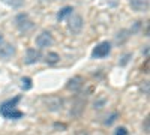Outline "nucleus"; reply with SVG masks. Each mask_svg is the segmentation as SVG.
<instances>
[{"label":"nucleus","mask_w":150,"mask_h":135,"mask_svg":"<svg viewBox=\"0 0 150 135\" xmlns=\"http://www.w3.org/2000/svg\"><path fill=\"white\" fill-rule=\"evenodd\" d=\"M21 96H15L14 99H9L6 102H3L0 105V114H2L5 119H11V120H15V119H21L24 116L23 111L17 108V104L20 102Z\"/></svg>","instance_id":"obj_1"},{"label":"nucleus","mask_w":150,"mask_h":135,"mask_svg":"<svg viewBox=\"0 0 150 135\" xmlns=\"http://www.w3.org/2000/svg\"><path fill=\"white\" fill-rule=\"evenodd\" d=\"M44 104H45V108L51 113L60 111V110L63 108V99L57 95H51V96L44 98Z\"/></svg>","instance_id":"obj_2"},{"label":"nucleus","mask_w":150,"mask_h":135,"mask_svg":"<svg viewBox=\"0 0 150 135\" xmlns=\"http://www.w3.org/2000/svg\"><path fill=\"white\" fill-rule=\"evenodd\" d=\"M110 53H111V44H110L108 41H104V42H101L99 45H96V47L93 48L92 56H93L95 59H104V57H107Z\"/></svg>","instance_id":"obj_3"},{"label":"nucleus","mask_w":150,"mask_h":135,"mask_svg":"<svg viewBox=\"0 0 150 135\" xmlns=\"http://www.w3.org/2000/svg\"><path fill=\"white\" fill-rule=\"evenodd\" d=\"M15 21H17V26H18V29H20L21 32H29V30L33 29V26H35V24L29 20V17H27L26 14H20Z\"/></svg>","instance_id":"obj_4"},{"label":"nucleus","mask_w":150,"mask_h":135,"mask_svg":"<svg viewBox=\"0 0 150 135\" xmlns=\"http://www.w3.org/2000/svg\"><path fill=\"white\" fill-rule=\"evenodd\" d=\"M83 24H84V20L81 15H72V18L69 20V30L74 35H78L83 29Z\"/></svg>","instance_id":"obj_5"},{"label":"nucleus","mask_w":150,"mask_h":135,"mask_svg":"<svg viewBox=\"0 0 150 135\" xmlns=\"http://www.w3.org/2000/svg\"><path fill=\"white\" fill-rule=\"evenodd\" d=\"M53 44V36L50 32H42L41 35H38L36 38V45L39 48H47Z\"/></svg>","instance_id":"obj_6"},{"label":"nucleus","mask_w":150,"mask_h":135,"mask_svg":"<svg viewBox=\"0 0 150 135\" xmlns=\"http://www.w3.org/2000/svg\"><path fill=\"white\" fill-rule=\"evenodd\" d=\"M14 54H15V47L12 45V44H3V45H0V59L9 60Z\"/></svg>","instance_id":"obj_7"},{"label":"nucleus","mask_w":150,"mask_h":135,"mask_svg":"<svg viewBox=\"0 0 150 135\" xmlns=\"http://www.w3.org/2000/svg\"><path fill=\"white\" fill-rule=\"evenodd\" d=\"M39 59H41V53H39V50H36V48H29V50L26 51V57H24V62H26L27 65H33V63H36Z\"/></svg>","instance_id":"obj_8"},{"label":"nucleus","mask_w":150,"mask_h":135,"mask_svg":"<svg viewBox=\"0 0 150 135\" xmlns=\"http://www.w3.org/2000/svg\"><path fill=\"white\" fill-rule=\"evenodd\" d=\"M81 87H83V78H81L80 75L72 77V78L68 81V84H66V89H68V90H72V92H78Z\"/></svg>","instance_id":"obj_9"},{"label":"nucleus","mask_w":150,"mask_h":135,"mask_svg":"<svg viewBox=\"0 0 150 135\" xmlns=\"http://www.w3.org/2000/svg\"><path fill=\"white\" fill-rule=\"evenodd\" d=\"M131 8L137 12H146L149 9V0H131Z\"/></svg>","instance_id":"obj_10"},{"label":"nucleus","mask_w":150,"mask_h":135,"mask_svg":"<svg viewBox=\"0 0 150 135\" xmlns=\"http://www.w3.org/2000/svg\"><path fill=\"white\" fill-rule=\"evenodd\" d=\"M84 105H86V101H77L74 104V107H72V110H71V114L72 116H80L81 114V111L84 110Z\"/></svg>","instance_id":"obj_11"},{"label":"nucleus","mask_w":150,"mask_h":135,"mask_svg":"<svg viewBox=\"0 0 150 135\" xmlns=\"http://www.w3.org/2000/svg\"><path fill=\"white\" fill-rule=\"evenodd\" d=\"M72 6H65L63 9H60L59 11V14H57V20L59 21H62V20H65L68 15H72Z\"/></svg>","instance_id":"obj_12"},{"label":"nucleus","mask_w":150,"mask_h":135,"mask_svg":"<svg viewBox=\"0 0 150 135\" xmlns=\"http://www.w3.org/2000/svg\"><path fill=\"white\" fill-rule=\"evenodd\" d=\"M128 38H129V30H120L116 36V41H117V44H123Z\"/></svg>","instance_id":"obj_13"},{"label":"nucleus","mask_w":150,"mask_h":135,"mask_svg":"<svg viewBox=\"0 0 150 135\" xmlns=\"http://www.w3.org/2000/svg\"><path fill=\"white\" fill-rule=\"evenodd\" d=\"M45 60H47V63H50V65H56L59 60H60V56L57 53H48L47 57H45Z\"/></svg>","instance_id":"obj_14"},{"label":"nucleus","mask_w":150,"mask_h":135,"mask_svg":"<svg viewBox=\"0 0 150 135\" xmlns=\"http://www.w3.org/2000/svg\"><path fill=\"white\" fill-rule=\"evenodd\" d=\"M21 87L24 90H30L32 89V80L29 77H23L21 78Z\"/></svg>","instance_id":"obj_15"},{"label":"nucleus","mask_w":150,"mask_h":135,"mask_svg":"<svg viewBox=\"0 0 150 135\" xmlns=\"http://www.w3.org/2000/svg\"><path fill=\"white\" fill-rule=\"evenodd\" d=\"M3 2L8 3V5H11L12 8H20L23 5V0H3Z\"/></svg>","instance_id":"obj_16"},{"label":"nucleus","mask_w":150,"mask_h":135,"mask_svg":"<svg viewBox=\"0 0 150 135\" xmlns=\"http://www.w3.org/2000/svg\"><path fill=\"white\" fill-rule=\"evenodd\" d=\"M114 135H128V129L125 128V126H120L114 131Z\"/></svg>","instance_id":"obj_17"},{"label":"nucleus","mask_w":150,"mask_h":135,"mask_svg":"<svg viewBox=\"0 0 150 135\" xmlns=\"http://www.w3.org/2000/svg\"><path fill=\"white\" fill-rule=\"evenodd\" d=\"M140 90H141L144 95H149V81L141 83V86H140Z\"/></svg>","instance_id":"obj_18"},{"label":"nucleus","mask_w":150,"mask_h":135,"mask_svg":"<svg viewBox=\"0 0 150 135\" xmlns=\"http://www.w3.org/2000/svg\"><path fill=\"white\" fill-rule=\"evenodd\" d=\"M144 132H146V134L150 132V117H149V116H147L146 120H144Z\"/></svg>","instance_id":"obj_19"},{"label":"nucleus","mask_w":150,"mask_h":135,"mask_svg":"<svg viewBox=\"0 0 150 135\" xmlns=\"http://www.w3.org/2000/svg\"><path fill=\"white\" fill-rule=\"evenodd\" d=\"M117 116H119L117 113H114V114H112V116H110V117H108V120H105V125H111L112 122H114V120L117 119Z\"/></svg>","instance_id":"obj_20"},{"label":"nucleus","mask_w":150,"mask_h":135,"mask_svg":"<svg viewBox=\"0 0 150 135\" xmlns=\"http://www.w3.org/2000/svg\"><path fill=\"white\" fill-rule=\"evenodd\" d=\"M129 59H131V54H126V56L123 57V60L120 62V66H125V65H126V63L129 62Z\"/></svg>","instance_id":"obj_21"},{"label":"nucleus","mask_w":150,"mask_h":135,"mask_svg":"<svg viewBox=\"0 0 150 135\" xmlns=\"http://www.w3.org/2000/svg\"><path fill=\"white\" fill-rule=\"evenodd\" d=\"M143 54H144L146 57H149V45H146V48L143 50Z\"/></svg>","instance_id":"obj_22"},{"label":"nucleus","mask_w":150,"mask_h":135,"mask_svg":"<svg viewBox=\"0 0 150 135\" xmlns=\"http://www.w3.org/2000/svg\"><path fill=\"white\" fill-rule=\"evenodd\" d=\"M75 135H89V134H87L86 131H78V132L75 134Z\"/></svg>","instance_id":"obj_23"},{"label":"nucleus","mask_w":150,"mask_h":135,"mask_svg":"<svg viewBox=\"0 0 150 135\" xmlns=\"http://www.w3.org/2000/svg\"><path fill=\"white\" fill-rule=\"evenodd\" d=\"M2 42H3V35L0 33V44H2Z\"/></svg>","instance_id":"obj_24"}]
</instances>
